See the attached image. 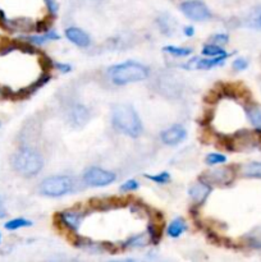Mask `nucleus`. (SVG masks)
<instances>
[{"label": "nucleus", "mask_w": 261, "mask_h": 262, "mask_svg": "<svg viewBox=\"0 0 261 262\" xmlns=\"http://www.w3.org/2000/svg\"><path fill=\"white\" fill-rule=\"evenodd\" d=\"M113 124L118 131L129 137H138L142 133V123L140 117L129 105L119 104L114 107Z\"/></svg>", "instance_id": "1"}, {"label": "nucleus", "mask_w": 261, "mask_h": 262, "mask_svg": "<svg viewBox=\"0 0 261 262\" xmlns=\"http://www.w3.org/2000/svg\"><path fill=\"white\" fill-rule=\"evenodd\" d=\"M109 76L116 85L123 86L143 81L148 77L147 67L136 62H124L109 69Z\"/></svg>", "instance_id": "2"}, {"label": "nucleus", "mask_w": 261, "mask_h": 262, "mask_svg": "<svg viewBox=\"0 0 261 262\" xmlns=\"http://www.w3.org/2000/svg\"><path fill=\"white\" fill-rule=\"evenodd\" d=\"M12 167L23 177H33L41 172L44 160L37 151L32 148H21L12 156Z\"/></svg>", "instance_id": "3"}, {"label": "nucleus", "mask_w": 261, "mask_h": 262, "mask_svg": "<svg viewBox=\"0 0 261 262\" xmlns=\"http://www.w3.org/2000/svg\"><path fill=\"white\" fill-rule=\"evenodd\" d=\"M74 188V180L67 175H54L40 183V193L47 197H61L69 193Z\"/></svg>", "instance_id": "4"}, {"label": "nucleus", "mask_w": 261, "mask_h": 262, "mask_svg": "<svg viewBox=\"0 0 261 262\" xmlns=\"http://www.w3.org/2000/svg\"><path fill=\"white\" fill-rule=\"evenodd\" d=\"M181 12L195 22H203L212 18L209 8L201 0H186L181 4Z\"/></svg>", "instance_id": "5"}, {"label": "nucleus", "mask_w": 261, "mask_h": 262, "mask_svg": "<svg viewBox=\"0 0 261 262\" xmlns=\"http://www.w3.org/2000/svg\"><path fill=\"white\" fill-rule=\"evenodd\" d=\"M85 183L91 187H105L113 183L116 180V174L113 172L100 169V168H90L83 175Z\"/></svg>", "instance_id": "6"}, {"label": "nucleus", "mask_w": 261, "mask_h": 262, "mask_svg": "<svg viewBox=\"0 0 261 262\" xmlns=\"http://www.w3.org/2000/svg\"><path fill=\"white\" fill-rule=\"evenodd\" d=\"M234 178L233 170H231L229 168H218V169H212L209 172L203 173L201 175V179H202L203 183L214 184V186H223V184L231 183Z\"/></svg>", "instance_id": "7"}, {"label": "nucleus", "mask_w": 261, "mask_h": 262, "mask_svg": "<svg viewBox=\"0 0 261 262\" xmlns=\"http://www.w3.org/2000/svg\"><path fill=\"white\" fill-rule=\"evenodd\" d=\"M186 136H187V132H186L184 127L176 124V126H172L165 131H163L162 134H160V138L165 145L174 146L181 143L186 138Z\"/></svg>", "instance_id": "8"}, {"label": "nucleus", "mask_w": 261, "mask_h": 262, "mask_svg": "<svg viewBox=\"0 0 261 262\" xmlns=\"http://www.w3.org/2000/svg\"><path fill=\"white\" fill-rule=\"evenodd\" d=\"M90 119V112L86 107L76 104L69 109V120L74 127H82Z\"/></svg>", "instance_id": "9"}, {"label": "nucleus", "mask_w": 261, "mask_h": 262, "mask_svg": "<svg viewBox=\"0 0 261 262\" xmlns=\"http://www.w3.org/2000/svg\"><path fill=\"white\" fill-rule=\"evenodd\" d=\"M66 37L68 38L72 44H74L78 47H87L90 46L91 40L90 36L85 31L80 30L77 27H69L66 30Z\"/></svg>", "instance_id": "10"}, {"label": "nucleus", "mask_w": 261, "mask_h": 262, "mask_svg": "<svg viewBox=\"0 0 261 262\" xmlns=\"http://www.w3.org/2000/svg\"><path fill=\"white\" fill-rule=\"evenodd\" d=\"M210 194V186L206 183H203L201 180L200 183L193 184L190 188V196L193 199L195 203H202L205 199L207 198V196Z\"/></svg>", "instance_id": "11"}, {"label": "nucleus", "mask_w": 261, "mask_h": 262, "mask_svg": "<svg viewBox=\"0 0 261 262\" xmlns=\"http://www.w3.org/2000/svg\"><path fill=\"white\" fill-rule=\"evenodd\" d=\"M61 219L64 224L69 228V229L77 230L78 227L82 223L83 214L82 213H74V211H67V213L61 214Z\"/></svg>", "instance_id": "12"}, {"label": "nucleus", "mask_w": 261, "mask_h": 262, "mask_svg": "<svg viewBox=\"0 0 261 262\" xmlns=\"http://www.w3.org/2000/svg\"><path fill=\"white\" fill-rule=\"evenodd\" d=\"M187 229V224H186V221L183 220L182 218H177L172 221L169 227H168V235L172 238H178L179 235L183 234Z\"/></svg>", "instance_id": "13"}, {"label": "nucleus", "mask_w": 261, "mask_h": 262, "mask_svg": "<svg viewBox=\"0 0 261 262\" xmlns=\"http://www.w3.org/2000/svg\"><path fill=\"white\" fill-rule=\"evenodd\" d=\"M242 174L247 178L261 179V163H248L242 168Z\"/></svg>", "instance_id": "14"}, {"label": "nucleus", "mask_w": 261, "mask_h": 262, "mask_svg": "<svg viewBox=\"0 0 261 262\" xmlns=\"http://www.w3.org/2000/svg\"><path fill=\"white\" fill-rule=\"evenodd\" d=\"M246 114L247 118L250 119L251 124L253 127L261 131V109L258 107H248L246 109Z\"/></svg>", "instance_id": "15"}, {"label": "nucleus", "mask_w": 261, "mask_h": 262, "mask_svg": "<svg viewBox=\"0 0 261 262\" xmlns=\"http://www.w3.org/2000/svg\"><path fill=\"white\" fill-rule=\"evenodd\" d=\"M58 38H59L58 33H55L54 31H50V32L45 33V35H41V36H30V37H27V41L32 42V44H36V45H42L47 41L58 40Z\"/></svg>", "instance_id": "16"}, {"label": "nucleus", "mask_w": 261, "mask_h": 262, "mask_svg": "<svg viewBox=\"0 0 261 262\" xmlns=\"http://www.w3.org/2000/svg\"><path fill=\"white\" fill-rule=\"evenodd\" d=\"M164 51L168 53V54L173 55V57H177V58H184V57H188V55L192 54V49H190V47L173 46V45L165 46Z\"/></svg>", "instance_id": "17"}, {"label": "nucleus", "mask_w": 261, "mask_h": 262, "mask_svg": "<svg viewBox=\"0 0 261 262\" xmlns=\"http://www.w3.org/2000/svg\"><path fill=\"white\" fill-rule=\"evenodd\" d=\"M247 25L251 28H257L261 30V7L253 9L247 17Z\"/></svg>", "instance_id": "18"}, {"label": "nucleus", "mask_w": 261, "mask_h": 262, "mask_svg": "<svg viewBox=\"0 0 261 262\" xmlns=\"http://www.w3.org/2000/svg\"><path fill=\"white\" fill-rule=\"evenodd\" d=\"M30 225H32V223H31L30 220L23 218H18V219H13V220H9L8 223H6L4 228L8 230H17V229H21V228L30 227Z\"/></svg>", "instance_id": "19"}, {"label": "nucleus", "mask_w": 261, "mask_h": 262, "mask_svg": "<svg viewBox=\"0 0 261 262\" xmlns=\"http://www.w3.org/2000/svg\"><path fill=\"white\" fill-rule=\"evenodd\" d=\"M202 54L206 55V57H218V55L226 54V50L223 49L222 46H219V45H215L210 42V44H206L203 46Z\"/></svg>", "instance_id": "20"}, {"label": "nucleus", "mask_w": 261, "mask_h": 262, "mask_svg": "<svg viewBox=\"0 0 261 262\" xmlns=\"http://www.w3.org/2000/svg\"><path fill=\"white\" fill-rule=\"evenodd\" d=\"M145 177L147 178V179H150V180H152V182H155V183H160V184L168 183V182L171 180V175L168 174L167 172L159 173V174H156V175H148V174H146Z\"/></svg>", "instance_id": "21"}, {"label": "nucleus", "mask_w": 261, "mask_h": 262, "mask_svg": "<svg viewBox=\"0 0 261 262\" xmlns=\"http://www.w3.org/2000/svg\"><path fill=\"white\" fill-rule=\"evenodd\" d=\"M227 161V158L222 153H209L206 156V164L209 165H218V164H224Z\"/></svg>", "instance_id": "22"}, {"label": "nucleus", "mask_w": 261, "mask_h": 262, "mask_svg": "<svg viewBox=\"0 0 261 262\" xmlns=\"http://www.w3.org/2000/svg\"><path fill=\"white\" fill-rule=\"evenodd\" d=\"M147 243V238H146V234L142 235H137V237H133L128 240L126 243V246L128 247H143L145 244Z\"/></svg>", "instance_id": "23"}, {"label": "nucleus", "mask_w": 261, "mask_h": 262, "mask_svg": "<svg viewBox=\"0 0 261 262\" xmlns=\"http://www.w3.org/2000/svg\"><path fill=\"white\" fill-rule=\"evenodd\" d=\"M160 227L159 225H155L151 224L148 227V235H150V240H151L152 243H158L162 237V232H160Z\"/></svg>", "instance_id": "24"}, {"label": "nucleus", "mask_w": 261, "mask_h": 262, "mask_svg": "<svg viewBox=\"0 0 261 262\" xmlns=\"http://www.w3.org/2000/svg\"><path fill=\"white\" fill-rule=\"evenodd\" d=\"M248 238H250V243L252 244V246L261 248V228L251 232L250 234H248Z\"/></svg>", "instance_id": "25"}, {"label": "nucleus", "mask_w": 261, "mask_h": 262, "mask_svg": "<svg viewBox=\"0 0 261 262\" xmlns=\"http://www.w3.org/2000/svg\"><path fill=\"white\" fill-rule=\"evenodd\" d=\"M138 187H140V184H138L137 180L128 179V180H126V182H124V183L121 186V191H123V192L136 191Z\"/></svg>", "instance_id": "26"}, {"label": "nucleus", "mask_w": 261, "mask_h": 262, "mask_svg": "<svg viewBox=\"0 0 261 262\" xmlns=\"http://www.w3.org/2000/svg\"><path fill=\"white\" fill-rule=\"evenodd\" d=\"M228 35H224V33H218V35L213 36L212 37V44L215 45H219V46H223V45H226L228 42Z\"/></svg>", "instance_id": "27"}, {"label": "nucleus", "mask_w": 261, "mask_h": 262, "mask_svg": "<svg viewBox=\"0 0 261 262\" xmlns=\"http://www.w3.org/2000/svg\"><path fill=\"white\" fill-rule=\"evenodd\" d=\"M247 67H248V62L245 59V58H237V59L233 62V68L236 69V71H245Z\"/></svg>", "instance_id": "28"}, {"label": "nucleus", "mask_w": 261, "mask_h": 262, "mask_svg": "<svg viewBox=\"0 0 261 262\" xmlns=\"http://www.w3.org/2000/svg\"><path fill=\"white\" fill-rule=\"evenodd\" d=\"M45 4H46L47 9H49V12L51 14H55L58 12V4H57L55 0H45Z\"/></svg>", "instance_id": "29"}, {"label": "nucleus", "mask_w": 261, "mask_h": 262, "mask_svg": "<svg viewBox=\"0 0 261 262\" xmlns=\"http://www.w3.org/2000/svg\"><path fill=\"white\" fill-rule=\"evenodd\" d=\"M57 67H58V69L61 72H63V73H67V72L71 71V66L69 64H63V63H58L57 64Z\"/></svg>", "instance_id": "30"}, {"label": "nucleus", "mask_w": 261, "mask_h": 262, "mask_svg": "<svg viewBox=\"0 0 261 262\" xmlns=\"http://www.w3.org/2000/svg\"><path fill=\"white\" fill-rule=\"evenodd\" d=\"M184 35L188 36V37H192L195 35V28L191 27V26H187V27L184 28Z\"/></svg>", "instance_id": "31"}, {"label": "nucleus", "mask_w": 261, "mask_h": 262, "mask_svg": "<svg viewBox=\"0 0 261 262\" xmlns=\"http://www.w3.org/2000/svg\"><path fill=\"white\" fill-rule=\"evenodd\" d=\"M7 215L6 213V207H4V203H3V199H2V197H0V219L4 218V216Z\"/></svg>", "instance_id": "32"}, {"label": "nucleus", "mask_w": 261, "mask_h": 262, "mask_svg": "<svg viewBox=\"0 0 261 262\" xmlns=\"http://www.w3.org/2000/svg\"><path fill=\"white\" fill-rule=\"evenodd\" d=\"M0 242H2V234H0Z\"/></svg>", "instance_id": "33"}]
</instances>
